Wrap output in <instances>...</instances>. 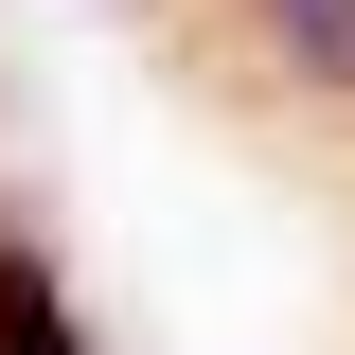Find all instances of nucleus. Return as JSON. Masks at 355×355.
<instances>
[{
    "mask_svg": "<svg viewBox=\"0 0 355 355\" xmlns=\"http://www.w3.org/2000/svg\"><path fill=\"white\" fill-rule=\"evenodd\" d=\"M266 36H284V53H302V71L355 107V0H266Z\"/></svg>",
    "mask_w": 355,
    "mask_h": 355,
    "instance_id": "f03ea898",
    "label": "nucleus"
},
{
    "mask_svg": "<svg viewBox=\"0 0 355 355\" xmlns=\"http://www.w3.org/2000/svg\"><path fill=\"white\" fill-rule=\"evenodd\" d=\"M0 355H89V338H71V302H53V266H36V249H0Z\"/></svg>",
    "mask_w": 355,
    "mask_h": 355,
    "instance_id": "f257e3e1",
    "label": "nucleus"
}]
</instances>
